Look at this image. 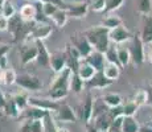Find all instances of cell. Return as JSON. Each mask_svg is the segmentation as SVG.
Segmentation results:
<instances>
[{
  "label": "cell",
  "mask_w": 152,
  "mask_h": 132,
  "mask_svg": "<svg viewBox=\"0 0 152 132\" xmlns=\"http://www.w3.org/2000/svg\"><path fill=\"white\" fill-rule=\"evenodd\" d=\"M145 44L143 42L142 37H140V33H136L131 37V57H132V61L136 63V65H142L145 61V50H144Z\"/></svg>",
  "instance_id": "obj_2"
},
{
  "label": "cell",
  "mask_w": 152,
  "mask_h": 132,
  "mask_svg": "<svg viewBox=\"0 0 152 132\" xmlns=\"http://www.w3.org/2000/svg\"><path fill=\"white\" fill-rule=\"evenodd\" d=\"M148 60H150V62L152 63V48L150 49V52H148Z\"/></svg>",
  "instance_id": "obj_52"
},
{
  "label": "cell",
  "mask_w": 152,
  "mask_h": 132,
  "mask_svg": "<svg viewBox=\"0 0 152 132\" xmlns=\"http://www.w3.org/2000/svg\"><path fill=\"white\" fill-rule=\"evenodd\" d=\"M3 114H4V112H3V111H1V110H0V116H1V115H3Z\"/></svg>",
  "instance_id": "obj_57"
},
{
  "label": "cell",
  "mask_w": 152,
  "mask_h": 132,
  "mask_svg": "<svg viewBox=\"0 0 152 132\" xmlns=\"http://www.w3.org/2000/svg\"><path fill=\"white\" fill-rule=\"evenodd\" d=\"M145 91H147V94H148V102H147V104L148 106H152V85H148L147 89H145Z\"/></svg>",
  "instance_id": "obj_49"
},
{
  "label": "cell",
  "mask_w": 152,
  "mask_h": 132,
  "mask_svg": "<svg viewBox=\"0 0 152 132\" xmlns=\"http://www.w3.org/2000/svg\"><path fill=\"white\" fill-rule=\"evenodd\" d=\"M52 32H53V28H52V25L49 24V23H40V24L36 23L33 26V29H32L31 34H29V37H31V40L33 41V42L37 40L44 41L45 39H48V37L50 36Z\"/></svg>",
  "instance_id": "obj_8"
},
{
  "label": "cell",
  "mask_w": 152,
  "mask_h": 132,
  "mask_svg": "<svg viewBox=\"0 0 152 132\" xmlns=\"http://www.w3.org/2000/svg\"><path fill=\"white\" fill-rule=\"evenodd\" d=\"M83 60L86 61V62H89L90 65L97 70V71H102V70H103V67H104V65H106V62H107L106 57H104L103 53L97 52V50H93L86 58H83Z\"/></svg>",
  "instance_id": "obj_13"
},
{
  "label": "cell",
  "mask_w": 152,
  "mask_h": 132,
  "mask_svg": "<svg viewBox=\"0 0 152 132\" xmlns=\"http://www.w3.org/2000/svg\"><path fill=\"white\" fill-rule=\"evenodd\" d=\"M121 70H122V67L119 65H115V63H111V62H106V65H104L102 71H103V74L106 75L107 79L115 82L116 79L119 78V75H121Z\"/></svg>",
  "instance_id": "obj_20"
},
{
  "label": "cell",
  "mask_w": 152,
  "mask_h": 132,
  "mask_svg": "<svg viewBox=\"0 0 152 132\" xmlns=\"http://www.w3.org/2000/svg\"><path fill=\"white\" fill-rule=\"evenodd\" d=\"M56 119L62 123H74L77 120V115L72 106L65 102H61L58 110L56 111Z\"/></svg>",
  "instance_id": "obj_7"
},
{
  "label": "cell",
  "mask_w": 152,
  "mask_h": 132,
  "mask_svg": "<svg viewBox=\"0 0 152 132\" xmlns=\"http://www.w3.org/2000/svg\"><path fill=\"white\" fill-rule=\"evenodd\" d=\"M140 132H152V127L151 125H142L140 127Z\"/></svg>",
  "instance_id": "obj_51"
},
{
  "label": "cell",
  "mask_w": 152,
  "mask_h": 132,
  "mask_svg": "<svg viewBox=\"0 0 152 132\" xmlns=\"http://www.w3.org/2000/svg\"><path fill=\"white\" fill-rule=\"evenodd\" d=\"M95 73H97V70L90 65L89 62H86L85 60H82L80 62V66H78V69H77V74L80 75V78L82 79L85 83H86V82H89L90 79L94 77Z\"/></svg>",
  "instance_id": "obj_17"
},
{
  "label": "cell",
  "mask_w": 152,
  "mask_h": 132,
  "mask_svg": "<svg viewBox=\"0 0 152 132\" xmlns=\"http://www.w3.org/2000/svg\"><path fill=\"white\" fill-rule=\"evenodd\" d=\"M151 85H152V83H151Z\"/></svg>",
  "instance_id": "obj_59"
},
{
  "label": "cell",
  "mask_w": 152,
  "mask_h": 132,
  "mask_svg": "<svg viewBox=\"0 0 152 132\" xmlns=\"http://www.w3.org/2000/svg\"><path fill=\"white\" fill-rule=\"evenodd\" d=\"M136 9L140 15H150L152 9V0H136Z\"/></svg>",
  "instance_id": "obj_30"
},
{
  "label": "cell",
  "mask_w": 152,
  "mask_h": 132,
  "mask_svg": "<svg viewBox=\"0 0 152 132\" xmlns=\"http://www.w3.org/2000/svg\"><path fill=\"white\" fill-rule=\"evenodd\" d=\"M5 104H7V96L3 94L1 90H0V110H1V111H4Z\"/></svg>",
  "instance_id": "obj_47"
},
{
  "label": "cell",
  "mask_w": 152,
  "mask_h": 132,
  "mask_svg": "<svg viewBox=\"0 0 152 132\" xmlns=\"http://www.w3.org/2000/svg\"><path fill=\"white\" fill-rule=\"evenodd\" d=\"M27 1H29V3H37V1H40V0H27Z\"/></svg>",
  "instance_id": "obj_55"
},
{
  "label": "cell",
  "mask_w": 152,
  "mask_h": 132,
  "mask_svg": "<svg viewBox=\"0 0 152 132\" xmlns=\"http://www.w3.org/2000/svg\"><path fill=\"white\" fill-rule=\"evenodd\" d=\"M89 3L87 1H81V3H74V4H68L66 12L69 17H74V19H83L86 17L89 12Z\"/></svg>",
  "instance_id": "obj_9"
},
{
  "label": "cell",
  "mask_w": 152,
  "mask_h": 132,
  "mask_svg": "<svg viewBox=\"0 0 152 132\" xmlns=\"http://www.w3.org/2000/svg\"><path fill=\"white\" fill-rule=\"evenodd\" d=\"M4 1H7V0H0V5L4 4Z\"/></svg>",
  "instance_id": "obj_56"
},
{
  "label": "cell",
  "mask_w": 152,
  "mask_h": 132,
  "mask_svg": "<svg viewBox=\"0 0 152 132\" xmlns=\"http://www.w3.org/2000/svg\"><path fill=\"white\" fill-rule=\"evenodd\" d=\"M10 45H7V44H0V58L1 57H5L7 55V53L10 52Z\"/></svg>",
  "instance_id": "obj_46"
},
{
  "label": "cell",
  "mask_w": 152,
  "mask_h": 132,
  "mask_svg": "<svg viewBox=\"0 0 152 132\" xmlns=\"http://www.w3.org/2000/svg\"><path fill=\"white\" fill-rule=\"evenodd\" d=\"M102 25L106 26L109 31H113V29L122 25V19L119 16H116V15H107V16L102 20Z\"/></svg>",
  "instance_id": "obj_27"
},
{
  "label": "cell",
  "mask_w": 152,
  "mask_h": 132,
  "mask_svg": "<svg viewBox=\"0 0 152 132\" xmlns=\"http://www.w3.org/2000/svg\"><path fill=\"white\" fill-rule=\"evenodd\" d=\"M118 58H119V65L121 67L128 66V63L132 61V57H131V52H130V48H118Z\"/></svg>",
  "instance_id": "obj_29"
},
{
  "label": "cell",
  "mask_w": 152,
  "mask_h": 132,
  "mask_svg": "<svg viewBox=\"0 0 152 132\" xmlns=\"http://www.w3.org/2000/svg\"><path fill=\"white\" fill-rule=\"evenodd\" d=\"M12 98L15 103L17 104V107L20 108V111H24L29 106V96H27L25 94H15Z\"/></svg>",
  "instance_id": "obj_34"
},
{
  "label": "cell",
  "mask_w": 152,
  "mask_h": 132,
  "mask_svg": "<svg viewBox=\"0 0 152 132\" xmlns=\"http://www.w3.org/2000/svg\"><path fill=\"white\" fill-rule=\"evenodd\" d=\"M70 44L80 52V54L82 55V58H86L90 54L94 48L90 44V41L87 40V37L85 36V33H74L70 36Z\"/></svg>",
  "instance_id": "obj_3"
},
{
  "label": "cell",
  "mask_w": 152,
  "mask_h": 132,
  "mask_svg": "<svg viewBox=\"0 0 152 132\" xmlns=\"http://www.w3.org/2000/svg\"><path fill=\"white\" fill-rule=\"evenodd\" d=\"M0 82H3V70L0 69Z\"/></svg>",
  "instance_id": "obj_54"
},
{
  "label": "cell",
  "mask_w": 152,
  "mask_h": 132,
  "mask_svg": "<svg viewBox=\"0 0 152 132\" xmlns=\"http://www.w3.org/2000/svg\"><path fill=\"white\" fill-rule=\"evenodd\" d=\"M49 66L53 69V71L56 74L64 71V70L68 67L65 52H56L53 54H50V65Z\"/></svg>",
  "instance_id": "obj_12"
},
{
  "label": "cell",
  "mask_w": 152,
  "mask_h": 132,
  "mask_svg": "<svg viewBox=\"0 0 152 132\" xmlns=\"http://www.w3.org/2000/svg\"><path fill=\"white\" fill-rule=\"evenodd\" d=\"M68 19H69V15L65 9H58L53 16L50 17V20L53 21V24L58 28H64L65 24L68 23Z\"/></svg>",
  "instance_id": "obj_26"
},
{
  "label": "cell",
  "mask_w": 152,
  "mask_h": 132,
  "mask_svg": "<svg viewBox=\"0 0 152 132\" xmlns=\"http://www.w3.org/2000/svg\"><path fill=\"white\" fill-rule=\"evenodd\" d=\"M104 57H106L107 62L115 63V65H119V58H118V48L115 46H110L109 50L104 53ZM121 66V65H119Z\"/></svg>",
  "instance_id": "obj_36"
},
{
  "label": "cell",
  "mask_w": 152,
  "mask_h": 132,
  "mask_svg": "<svg viewBox=\"0 0 152 132\" xmlns=\"http://www.w3.org/2000/svg\"><path fill=\"white\" fill-rule=\"evenodd\" d=\"M58 9H60V8H58L57 5H54V4H50V3H42V12H44V15H45L46 17H48V19H50V17L53 16Z\"/></svg>",
  "instance_id": "obj_39"
},
{
  "label": "cell",
  "mask_w": 152,
  "mask_h": 132,
  "mask_svg": "<svg viewBox=\"0 0 152 132\" xmlns=\"http://www.w3.org/2000/svg\"><path fill=\"white\" fill-rule=\"evenodd\" d=\"M19 15L24 21H34V19H36V5H34V3L24 4L20 8Z\"/></svg>",
  "instance_id": "obj_19"
},
{
  "label": "cell",
  "mask_w": 152,
  "mask_h": 132,
  "mask_svg": "<svg viewBox=\"0 0 152 132\" xmlns=\"http://www.w3.org/2000/svg\"><path fill=\"white\" fill-rule=\"evenodd\" d=\"M102 99L104 101V103L109 106L110 108L113 107H118V106H122L123 104V99L119 94H115V93H107L102 96Z\"/></svg>",
  "instance_id": "obj_25"
},
{
  "label": "cell",
  "mask_w": 152,
  "mask_h": 132,
  "mask_svg": "<svg viewBox=\"0 0 152 132\" xmlns=\"http://www.w3.org/2000/svg\"><path fill=\"white\" fill-rule=\"evenodd\" d=\"M85 36L87 37V40L90 41V44L93 45L94 50L101 52V53H106L110 48V31L103 25H95L89 28L85 32Z\"/></svg>",
  "instance_id": "obj_1"
},
{
  "label": "cell",
  "mask_w": 152,
  "mask_h": 132,
  "mask_svg": "<svg viewBox=\"0 0 152 132\" xmlns=\"http://www.w3.org/2000/svg\"><path fill=\"white\" fill-rule=\"evenodd\" d=\"M58 132H69L66 128H62V127H58Z\"/></svg>",
  "instance_id": "obj_53"
},
{
  "label": "cell",
  "mask_w": 152,
  "mask_h": 132,
  "mask_svg": "<svg viewBox=\"0 0 152 132\" xmlns=\"http://www.w3.org/2000/svg\"><path fill=\"white\" fill-rule=\"evenodd\" d=\"M42 120H44V128H45V132H58V125L56 124L53 116H52V112L46 114V116Z\"/></svg>",
  "instance_id": "obj_32"
},
{
  "label": "cell",
  "mask_w": 152,
  "mask_h": 132,
  "mask_svg": "<svg viewBox=\"0 0 152 132\" xmlns=\"http://www.w3.org/2000/svg\"><path fill=\"white\" fill-rule=\"evenodd\" d=\"M131 37L132 36H131L130 31L123 25L110 31V40H111V42L115 44V45H119V44H123L126 41L131 40Z\"/></svg>",
  "instance_id": "obj_11"
},
{
  "label": "cell",
  "mask_w": 152,
  "mask_h": 132,
  "mask_svg": "<svg viewBox=\"0 0 152 132\" xmlns=\"http://www.w3.org/2000/svg\"><path fill=\"white\" fill-rule=\"evenodd\" d=\"M113 83H114L113 81L106 78L103 71H97L94 77L85 83V87H87V89H106Z\"/></svg>",
  "instance_id": "obj_10"
},
{
  "label": "cell",
  "mask_w": 152,
  "mask_h": 132,
  "mask_svg": "<svg viewBox=\"0 0 152 132\" xmlns=\"http://www.w3.org/2000/svg\"><path fill=\"white\" fill-rule=\"evenodd\" d=\"M20 132H32L31 130V119H24L20 125Z\"/></svg>",
  "instance_id": "obj_45"
},
{
  "label": "cell",
  "mask_w": 152,
  "mask_h": 132,
  "mask_svg": "<svg viewBox=\"0 0 152 132\" xmlns=\"http://www.w3.org/2000/svg\"><path fill=\"white\" fill-rule=\"evenodd\" d=\"M69 87H70V90H72L73 93L80 94V93L83 90V87H85V82L80 78V75H78L77 73H72Z\"/></svg>",
  "instance_id": "obj_28"
},
{
  "label": "cell",
  "mask_w": 152,
  "mask_h": 132,
  "mask_svg": "<svg viewBox=\"0 0 152 132\" xmlns=\"http://www.w3.org/2000/svg\"><path fill=\"white\" fill-rule=\"evenodd\" d=\"M8 25H10V20L0 13V32L1 31H8Z\"/></svg>",
  "instance_id": "obj_44"
},
{
  "label": "cell",
  "mask_w": 152,
  "mask_h": 132,
  "mask_svg": "<svg viewBox=\"0 0 152 132\" xmlns=\"http://www.w3.org/2000/svg\"><path fill=\"white\" fill-rule=\"evenodd\" d=\"M16 79H17V74L13 69L8 67L7 70L3 71V83H5L7 86H11V85L16 83Z\"/></svg>",
  "instance_id": "obj_33"
},
{
  "label": "cell",
  "mask_w": 152,
  "mask_h": 132,
  "mask_svg": "<svg viewBox=\"0 0 152 132\" xmlns=\"http://www.w3.org/2000/svg\"><path fill=\"white\" fill-rule=\"evenodd\" d=\"M122 106H123L124 116H134L136 114V111H138V108H139V106L136 104L134 101H128V102H126V103H123Z\"/></svg>",
  "instance_id": "obj_37"
},
{
  "label": "cell",
  "mask_w": 152,
  "mask_h": 132,
  "mask_svg": "<svg viewBox=\"0 0 152 132\" xmlns=\"http://www.w3.org/2000/svg\"><path fill=\"white\" fill-rule=\"evenodd\" d=\"M140 37H142L143 42L152 44V16L150 15H144L142 21V31H140Z\"/></svg>",
  "instance_id": "obj_15"
},
{
  "label": "cell",
  "mask_w": 152,
  "mask_h": 132,
  "mask_svg": "<svg viewBox=\"0 0 152 132\" xmlns=\"http://www.w3.org/2000/svg\"><path fill=\"white\" fill-rule=\"evenodd\" d=\"M123 3H124V0H106V9H104V12L110 13V12L119 9L123 5Z\"/></svg>",
  "instance_id": "obj_38"
},
{
  "label": "cell",
  "mask_w": 152,
  "mask_h": 132,
  "mask_svg": "<svg viewBox=\"0 0 152 132\" xmlns=\"http://www.w3.org/2000/svg\"><path fill=\"white\" fill-rule=\"evenodd\" d=\"M40 1L54 4V5H57V7L60 8V9H65V11H66V8H68V3H65L64 0H40Z\"/></svg>",
  "instance_id": "obj_43"
},
{
  "label": "cell",
  "mask_w": 152,
  "mask_h": 132,
  "mask_svg": "<svg viewBox=\"0 0 152 132\" xmlns=\"http://www.w3.org/2000/svg\"><path fill=\"white\" fill-rule=\"evenodd\" d=\"M93 123H94V125L99 131H109L111 128V125H113V119H111V116L109 115V112H106V114H103V115L98 116L97 119H94Z\"/></svg>",
  "instance_id": "obj_22"
},
{
  "label": "cell",
  "mask_w": 152,
  "mask_h": 132,
  "mask_svg": "<svg viewBox=\"0 0 152 132\" xmlns=\"http://www.w3.org/2000/svg\"><path fill=\"white\" fill-rule=\"evenodd\" d=\"M19 53L20 61H21L23 65H28V63L37 60V48L34 42L29 44L28 41H24V44L19 48Z\"/></svg>",
  "instance_id": "obj_6"
},
{
  "label": "cell",
  "mask_w": 152,
  "mask_h": 132,
  "mask_svg": "<svg viewBox=\"0 0 152 132\" xmlns=\"http://www.w3.org/2000/svg\"><path fill=\"white\" fill-rule=\"evenodd\" d=\"M0 13H1L4 17H7L8 20L12 19L15 15H16V9H15L13 4L11 3V0H7V1H4V4H3L1 8H0Z\"/></svg>",
  "instance_id": "obj_31"
},
{
  "label": "cell",
  "mask_w": 152,
  "mask_h": 132,
  "mask_svg": "<svg viewBox=\"0 0 152 132\" xmlns=\"http://www.w3.org/2000/svg\"><path fill=\"white\" fill-rule=\"evenodd\" d=\"M99 132H109V131H99Z\"/></svg>",
  "instance_id": "obj_58"
},
{
  "label": "cell",
  "mask_w": 152,
  "mask_h": 132,
  "mask_svg": "<svg viewBox=\"0 0 152 132\" xmlns=\"http://www.w3.org/2000/svg\"><path fill=\"white\" fill-rule=\"evenodd\" d=\"M109 115L111 116L113 122H114L115 119L124 116V114H123V106H118V107H113V108H110V110H109Z\"/></svg>",
  "instance_id": "obj_40"
},
{
  "label": "cell",
  "mask_w": 152,
  "mask_h": 132,
  "mask_svg": "<svg viewBox=\"0 0 152 132\" xmlns=\"http://www.w3.org/2000/svg\"><path fill=\"white\" fill-rule=\"evenodd\" d=\"M86 132H99V130L94 125V123L90 122L86 124Z\"/></svg>",
  "instance_id": "obj_48"
},
{
  "label": "cell",
  "mask_w": 152,
  "mask_h": 132,
  "mask_svg": "<svg viewBox=\"0 0 152 132\" xmlns=\"http://www.w3.org/2000/svg\"><path fill=\"white\" fill-rule=\"evenodd\" d=\"M34 44H36V48H37V60H36L37 63L40 66L50 65V53L46 49L44 41L37 40V41H34Z\"/></svg>",
  "instance_id": "obj_14"
},
{
  "label": "cell",
  "mask_w": 152,
  "mask_h": 132,
  "mask_svg": "<svg viewBox=\"0 0 152 132\" xmlns=\"http://www.w3.org/2000/svg\"><path fill=\"white\" fill-rule=\"evenodd\" d=\"M16 85L19 87L28 91H39L42 89V82L40 81V78H37L36 75L32 74H20L17 75Z\"/></svg>",
  "instance_id": "obj_4"
},
{
  "label": "cell",
  "mask_w": 152,
  "mask_h": 132,
  "mask_svg": "<svg viewBox=\"0 0 152 132\" xmlns=\"http://www.w3.org/2000/svg\"><path fill=\"white\" fill-rule=\"evenodd\" d=\"M93 106H94V99H93V96L90 94H87L86 99L81 104V115H80V118L86 124L91 122V119H93Z\"/></svg>",
  "instance_id": "obj_16"
},
{
  "label": "cell",
  "mask_w": 152,
  "mask_h": 132,
  "mask_svg": "<svg viewBox=\"0 0 152 132\" xmlns=\"http://www.w3.org/2000/svg\"><path fill=\"white\" fill-rule=\"evenodd\" d=\"M91 9L94 12H103L106 9V0H93Z\"/></svg>",
  "instance_id": "obj_41"
},
{
  "label": "cell",
  "mask_w": 152,
  "mask_h": 132,
  "mask_svg": "<svg viewBox=\"0 0 152 132\" xmlns=\"http://www.w3.org/2000/svg\"><path fill=\"white\" fill-rule=\"evenodd\" d=\"M61 102L53 101L50 98H36V96H29V106H33V107L41 108L44 111H48V112H56L60 107Z\"/></svg>",
  "instance_id": "obj_5"
},
{
  "label": "cell",
  "mask_w": 152,
  "mask_h": 132,
  "mask_svg": "<svg viewBox=\"0 0 152 132\" xmlns=\"http://www.w3.org/2000/svg\"><path fill=\"white\" fill-rule=\"evenodd\" d=\"M48 111H44L41 108L33 107V106H28L24 111H21L20 116L24 119H32V120H42L46 116Z\"/></svg>",
  "instance_id": "obj_18"
},
{
  "label": "cell",
  "mask_w": 152,
  "mask_h": 132,
  "mask_svg": "<svg viewBox=\"0 0 152 132\" xmlns=\"http://www.w3.org/2000/svg\"><path fill=\"white\" fill-rule=\"evenodd\" d=\"M132 101L135 102L139 107L145 106V104H147V102H148V94H147V91H145V90H143V89H139L138 91L135 93V95H134Z\"/></svg>",
  "instance_id": "obj_35"
},
{
  "label": "cell",
  "mask_w": 152,
  "mask_h": 132,
  "mask_svg": "<svg viewBox=\"0 0 152 132\" xmlns=\"http://www.w3.org/2000/svg\"><path fill=\"white\" fill-rule=\"evenodd\" d=\"M140 127L142 125L134 116H124L121 130L122 132H140Z\"/></svg>",
  "instance_id": "obj_21"
},
{
  "label": "cell",
  "mask_w": 152,
  "mask_h": 132,
  "mask_svg": "<svg viewBox=\"0 0 152 132\" xmlns=\"http://www.w3.org/2000/svg\"><path fill=\"white\" fill-rule=\"evenodd\" d=\"M3 112H4V115L10 116V118H20L21 111H20V108L17 107V104L15 103L13 98L11 96V98H7V104H5Z\"/></svg>",
  "instance_id": "obj_24"
},
{
  "label": "cell",
  "mask_w": 152,
  "mask_h": 132,
  "mask_svg": "<svg viewBox=\"0 0 152 132\" xmlns=\"http://www.w3.org/2000/svg\"><path fill=\"white\" fill-rule=\"evenodd\" d=\"M110 107L104 103V101L102 98H98V99H94V106H93V119L91 122L94 119H97L98 116L103 115V114L109 112Z\"/></svg>",
  "instance_id": "obj_23"
},
{
  "label": "cell",
  "mask_w": 152,
  "mask_h": 132,
  "mask_svg": "<svg viewBox=\"0 0 152 132\" xmlns=\"http://www.w3.org/2000/svg\"><path fill=\"white\" fill-rule=\"evenodd\" d=\"M0 69H1L3 71L8 69V67H7V55H5V57H1V58H0Z\"/></svg>",
  "instance_id": "obj_50"
},
{
  "label": "cell",
  "mask_w": 152,
  "mask_h": 132,
  "mask_svg": "<svg viewBox=\"0 0 152 132\" xmlns=\"http://www.w3.org/2000/svg\"><path fill=\"white\" fill-rule=\"evenodd\" d=\"M31 130H32V132H45L44 120H32L31 119Z\"/></svg>",
  "instance_id": "obj_42"
}]
</instances>
